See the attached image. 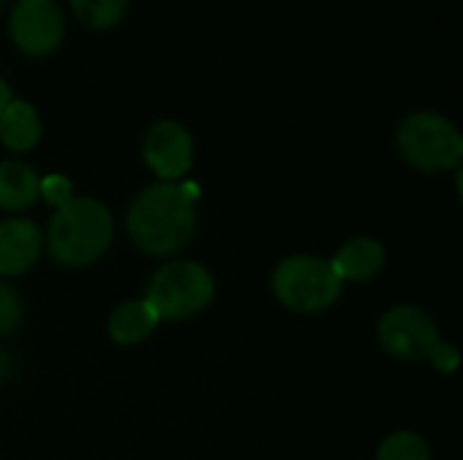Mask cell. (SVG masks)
<instances>
[{"instance_id": "6da1fadb", "label": "cell", "mask_w": 463, "mask_h": 460, "mask_svg": "<svg viewBox=\"0 0 463 460\" xmlns=\"http://www.w3.org/2000/svg\"><path fill=\"white\" fill-rule=\"evenodd\" d=\"M201 187L190 179L155 182L144 187L128 206L125 230L144 255H174L184 249L198 228Z\"/></svg>"}, {"instance_id": "7a4b0ae2", "label": "cell", "mask_w": 463, "mask_h": 460, "mask_svg": "<svg viewBox=\"0 0 463 460\" xmlns=\"http://www.w3.org/2000/svg\"><path fill=\"white\" fill-rule=\"evenodd\" d=\"M114 241L111 209L90 195H73L68 203L54 209L46 228V249L62 268L95 266Z\"/></svg>"}, {"instance_id": "3957f363", "label": "cell", "mask_w": 463, "mask_h": 460, "mask_svg": "<svg viewBox=\"0 0 463 460\" xmlns=\"http://www.w3.org/2000/svg\"><path fill=\"white\" fill-rule=\"evenodd\" d=\"M399 155L423 174L461 171L463 136L458 125L431 108L407 114L396 127Z\"/></svg>"}, {"instance_id": "277c9868", "label": "cell", "mask_w": 463, "mask_h": 460, "mask_svg": "<svg viewBox=\"0 0 463 460\" xmlns=\"http://www.w3.org/2000/svg\"><path fill=\"white\" fill-rule=\"evenodd\" d=\"M342 279L328 258L296 252L277 263L271 271L274 298L296 314H320L342 298Z\"/></svg>"}, {"instance_id": "5b68a950", "label": "cell", "mask_w": 463, "mask_h": 460, "mask_svg": "<svg viewBox=\"0 0 463 460\" xmlns=\"http://www.w3.org/2000/svg\"><path fill=\"white\" fill-rule=\"evenodd\" d=\"M214 277L198 260L163 263L146 282L144 301L157 323H176L201 314L214 301Z\"/></svg>"}, {"instance_id": "8992f818", "label": "cell", "mask_w": 463, "mask_h": 460, "mask_svg": "<svg viewBox=\"0 0 463 460\" xmlns=\"http://www.w3.org/2000/svg\"><path fill=\"white\" fill-rule=\"evenodd\" d=\"M377 342L385 355L404 363H415L431 355V350L442 342V333L437 320L423 306L396 304L380 317Z\"/></svg>"}, {"instance_id": "52a82bcc", "label": "cell", "mask_w": 463, "mask_h": 460, "mask_svg": "<svg viewBox=\"0 0 463 460\" xmlns=\"http://www.w3.org/2000/svg\"><path fill=\"white\" fill-rule=\"evenodd\" d=\"M65 11L60 0H14L8 14L11 43L33 60L54 54L65 41Z\"/></svg>"}, {"instance_id": "ba28073f", "label": "cell", "mask_w": 463, "mask_h": 460, "mask_svg": "<svg viewBox=\"0 0 463 460\" xmlns=\"http://www.w3.org/2000/svg\"><path fill=\"white\" fill-rule=\"evenodd\" d=\"M141 157L157 182H182L195 160L193 133L179 119H157L144 133Z\"/></svg>"}, {"instance_id": "9c48e42d", "label": "cell", "mask_w": 463, "mask_h": 460, "mask_svg": "<svg viewBox=\"0 0 463 460\" xmlns=\"http://www.w3.org/2000/svg\"><path fill=\"white\" fill-rule=\"evenodd\" d=\"M43 249L41 228L27 217L0 220V277H22L27 274Z\"/></svg>"}, {"instance_id": "30bf717a", "label": "cell", "mask_w": 463, "mask_h": 460, "mask_svg": "<svg viewBox=\"0 0 463 460\" xmlns=\"http://www.w3.org/2000/svg\"><path fill=\"white\" fill-rule=\"evenodd\" d=\"M385 263H388V252H385L383 241L374 236H353L331 258V266H334L336 277L342 279V285L372 282L385 268Z\"/></svg>"}, {"instance_id": "8fae6325", "label": "cell", "mask_w": 463, "mask_h": 460, "mask_svg": "<svg viewBox=\"0 0 463 460\" xmlns=\"http://www.w3.org/2000/svg\"><path fill=\"white\" fill-rule=\"evenodd\" d=\"M41 136H43V122L38 108L30 100L14 98L0 114V144L8 152L24 155L38 146Z\"/></svg>"}, {"instance_id": "7c38bea8", "label": "cell", "mask_w": 463, "mask_h": 460, "mask_svg": "<svg viewBox=\"0 0 463 460\" xmlns=\"http://www.w3.org/2000/svg\"><path fill=\"white\" fill-rule=\"evenodd\" d=\"M157 325L160 323H157L155 312L149 309V304L144 298H130V301H122L111 309L106 331H109V339L114 344L136 347V344L146 342Z\"/></svg>"}, {"instance_id": "4fadbf2b", "label": "cell", "mask_w": 463, "mask_h": 460, "mask_svg": "<svg viewBox=\"0 0 463 460\" xmlns=\"http://www.w3.org/2000/svg\"><path fill=\"white\" fill-rule=\"evenodd\" d=\"M41 198V176L24 160L0 163V209L24 211Z\"/></svg>"}, {"instance_id": "5bb4252c", "label": "cell", "mask_w": 463, "mask_h": 460, "mask_svg": "<svg viewBox=\"0 0 463 460\" xmlns=\"http://www.w3.org/2000/svg\"><path fill=\"white\" fill-rule=\"evenodd\" d=\"M68 3L76 22L84 24L87 30H111L130 11V0H68Z\"/></svg>"}, {"instance_id": "9a60e30c", "label": "cell", "mask_w": 463, "mask_h": 460, "mask_svg": "<svg viewBox=\"0 0 463 460\" xmlns=\"http://www.w3.org/2000/svg\"><path fill=\"white\" fill-rule=\"evenodd\" d=\"M374 460H431V447L423 434L402 428L380 442Z\"/></svg>"}, {"instance_id": "2e32d148", "label": "cell", "mask_w": 463, "mask_h": 460, "mask_svg": "<svg viewBox=\"0 0 463 460\" xmlns=\"http://www.w3.org/2000/svg\"><path fill=\"white\" fill-rule=\"evenodd\" d=\"M22 320H24V306L19 293L11 285L0 282V336L14 333L22 325Z\"/></svg>"}, {"instance_id": "e0dca14e", "label": "cell", "mask_w": 463, "mask_h": 460, "mask_svg": "<svg viewBox=\"0 0 463 460\" xmlns=\"http://www.w3.org/2000/svg\"><path fill=\"white\" fill-rule=\"evenodd\" d=\"M41 198H43L49 206L60 209L62 203H68V201L73 198V184H71V179L62 176V174L41 176Z\"/></svg>"}, {"instance_id": "ac0fdd59", "label": "cell", "mask_w": 463, "mask_h": 460, "mask_svg": "<svg viewBox=\"0 0 463 460\" xmlns=\"http://www.w3.org/2000/svg\"><path fill=\"white\" fill-rule=\"evenodd\" d=\"M429 363H431V369L434 371H439V374H456L458 371V363H461V352H458V347L453 344V342H439L434 350H431V355L426 358Z\"/></svg>"}, {"instance_id": "d6986e66", "label": "cell", "mask_w": 463, "mask_h": 460, "mask_svg": "<svg viewBox=\"0 0 463 460\" xmlns=\"http://www.w3.org/2000/svg\"><path fill=\"white\" fill-rule=\"evenodd\" d=\"M11 100H14V89H11V84L0 76V114H3V108H5Z\"/></svg>"}, {"instance_id": "ffe728a7", "label": "cell", "mask_w": 463, "mask_h": 460, "mask_svg": "<svg viewBox=\"0 0 463 460\" xmlns=\"http://www.w3.org/2000/svg\"><path fill=\"white\" fill-rule=\"evenodd\" d=\"M11 374V358L5 355V350H0V380H5Z\"/></svg>"}, {"instance_id": "44dd1931", "label": "cell", "mask_w": 463, "mask_h": 460, "mask_svg": "<svg viewBox=\"0 0 463 460\" xmlns=\"http://www.w3.org/2000/svg\"><path fill=\"white\" fill-rule=\"evenodd\" d=\"M5 3H8V0H0V8H3V5H5Z\"/></svg>"}]
</instances>
